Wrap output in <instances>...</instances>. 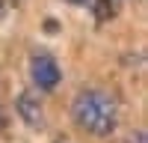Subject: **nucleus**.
Masks as SVG:
<instances>
[{
    "mask_svg": "<svg viewBox=\"0 0 148 143\" xmlns=\"http://www.w3.org/2000/svg\"><path fill=\"white\" fill-rule=\"evenodd\" d=\"M65 3H74V6H86V9H95L101 15V0H65Z\"/></svg>",
    "mask_w": 148,
    "mask_h": 143,
    "instance_id": "nucleus-4",
    "label": "nucleus"
},
{
    "mask_svg": "<svg viewBox=\"0 0 148 143\" xmlns=\"http://www.w3.org/2000/svg\"><path fill=\"white\" fill-rule=\"evenodd\" d=\"M0 18H3V3H0Z\"/></svg>",
    "mask_w": 148,
    "mask_h": 143,
    "instance_id": "nucleus-6",
    "label": "nucleus"
},
{
    "mask_svg": "<svg viewBox=\"0 0 148 143\" xmlns=\"http://www.w3.org/2000/svg\"><path fill=\"white\" fill-rule=\"evenodd\" d=\"M3 125H6V116H3V110H0V131H3Z\"/></svg>",
    "mask_w": 148,
    "mask_h": 143,
    "instance_id": "nucleus-5",
    "label": "nucleus"
},
{
    "mask_svg": "<svg viewBox=\"0 0 148 143\" xmlns=\"http://www.w3.org/2000/svg\"><path fill=\"white\" fill-rule=\"evenodd\" d=\"M71 119L80 131L92 137H110L119 125V101L107 90H80L71 101Z\"/></svg>",
    "mask_w": 148,
    "mask_h": 143,
    "instance_id": "nucleus-1",
    "label": "nucleus"
},
{
    "mask_svg": "<svg viewBox=\"0 0 148 143\" xmlns=\"http://www.w3.org/2000/svg\"><path fill=\"white\" fill-rule=\"evenodd\" d=\"M30 78H33V83H36L42 92H51V90L59 87L62 72H59L56 60H53L51 54L42 51V54H33V57H30Z\"/></svg>",
    "mask_w": 148,
    "mask_h": 143,
    "instance_id": "nucleus-2",
    "label": "nucleus"
},
{
    "mask_svg": "<svg viewBox=\"0 0 148 143\" xmlns=\"http://www.w3.org/2000/svg\"><path fill=\"white\" fill-rule=\"evenodd\" d=\"M15 110H18V116H21L30 128H42V125H45V107H42V101H39V92L24 90V92L18 95V101H15Z\"/></svg>",
    "mask_w": 148,
    "mask_h": 143,
    "instance_id": "nucleus-3",
    "label": "nucleus"
}]
</instances>
